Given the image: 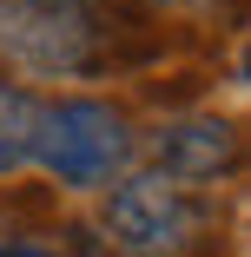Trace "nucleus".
Here are the masks:
<instances>
[{
  "label": "nucleus",
  "mask_w": 251,
  "mask_h": 257,
  "mask_svg": "<svg viewBox=\"0 0 251 257\" xmlns=\"http://www.w3.org/2000/svg\"><path fill=\"white\" fill-rule=\"evenodd\" d=\"M66 237H73V257H99V237L86 224H66Z\"/></svg>",
  "instance_id": "nucleus-8"
},
{
  "label": "nucleus",
  "mask_w": 251,
  "mask_h": 257,
  "mask_svg": "<svg viewBox=\"0 0 251 257\" xmlns=\"http://www.w3.org/2000/svg\"><path fill=\"white\" fill-rule=\"evenodd\" d=\"M33 159L60 185H113L132 159V125L106 99H40Z\"/></svg>",
  "instance_id": "nucleus-2"
},
{
  "label": "nucleus",
  "mask_w": 251,
  "mask_h": 257,
  "mask_svg": "<svg viewBox=\"0 0 251 257\" xmlns=\"http://www.w3.org/2000/svg\"><path fill=\"white\" fill-rule=\"evenodd\" d=\"M33 125H40V99L0 73V172H20L33 159Z\"/></svg>",
  "instance_id": "nucleus-5"
},
{
  "label": "nucleus",
  "mask_w": 251,
  "mask_h": 257,
  "mask_svg": "<svg viewBox=\"0 0 251 257\" xmlns=\"http://www.w3.org/2000/svg\"><path fill=\"white\" fill-rule=\"evenodd\" d=\"M238 152H244V139L231 119H172L152 139V165L172 185H212L238 165Z\"/></svg>",
  "instance_id": "nucleus-4"
},
{
  "label": "nucleus",
  "mask_w": 251,
  "mask_h": 257,
  "mask_svg": "<svg viewBox=\"0 0 251 257\" xmlns=\"http://www.w3.org/2000/svg\"><path fill=\"white\" fill-rule=\"evenodd\" d=\"M0 257H53V250H33V244H14V250H0Z\"/></svg>",
  "instance_id": "nucleus-9"
},
{
  "label": "nucleus",
  "mask_w": 251,
  "mask_h": 257,
  "mask_svg": "<svg viewBox=\"0 0 251 257\" xmlns=\"http://www.w3.org/2000/svg\"><path fill=\"white\" fill-rule=\"evenodd\" d=\"M0 53L33 73H106L152 60L159 33L99 0H0Z\"/></svg>",
  "instance_id": "nucleus-1"
},
{
  "label": "nucleus",
  "mask_w": 251,
  "mask_h": 257,
  "mask_svg": "<svg viewBox=\"0 0 251 257\" xmlns=\"http://www.w3.org/2000/svg\"><path fill=\"white\" fill-rule=\"evenodd\" d=\"M192 92H205V79H198V73H179L172 86H165V79L145 86V99H159V106H179V99H192Z\"/></svg>",
  "instance_id": "nucleus-7"
},
{
  "label": "nucleus",
  "mask_w": 251,
  "mask_h": 257,
  "mask_svg": "<svg viewBox=\"0 0 251 257\" xmlns=\"http://www.w3.org/2000/svg\"><path fill=\"white\" fill-rule=\"evenodd\" d=\"M205 218H212V204L192 198V191L172 185V178H159V172L126 178V185L113 191V204H106V231H113V244L132 250V257H179L198 231H205Z\"/></svg>",
  "instance_id": "nucleus-3"
},
{
  "label": "nucleus",
  "mask_w": 251,
  "mask_h": 257,
  "mask_svg": "<svg viewBox=\"0 0 251 257\" xmlns=\"http://www.w3.org/2000/svg\"><path fill=\"white\" fill-rule=\"evenodd\" d=\"M0 211H14V218H53L60 198H53V185H7V191H0Z\"/></svg>",
  "instance_id": "nucleus-6"
}]
</instances>
